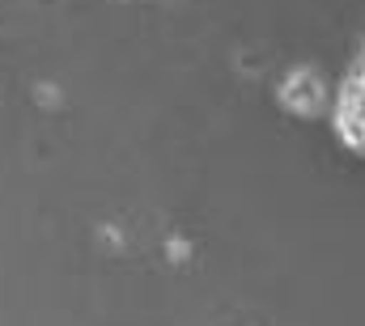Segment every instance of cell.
Wrapping results in <instances>:
<instances>
[{
	"mask_svg": "<svg viewBox=\"0 0 365 326\" xmlns=\"http://www.w3.org/2000/svg\"><path fill=\"white\" fill-rule=\"evenodd\" d=\"M331 132L336 140L365 162V43L361 51L349 60L344 77L336 85V102H331Z\"/></svg>",
	"mask_w": 365,
	"mask_h": 326,
	"instance_id": "obj_1",
	"label": "cell"
}]
</instances>
